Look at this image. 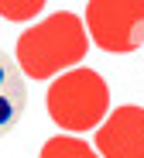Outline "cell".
<instances>
[{
  "mask_svg": "<svg viewBox=\"0 0 144 158\" xmlns=\"http://www.w3.org/2000/svg\"><path fill=\"white\" fill-rule=\"evenodd\" d=\"M86 52H89V38H86L82 17L72 10H55L45 21L24 28L14 48V65L21 69V76L31 79H51L59 72L76 69Z\"/></svg>",
  "mask_w": 144,
  "mask_h": 158,
  "instance_id": "6da1fadb",
  "label": "cell"
},
{
  "mask_svg": "<svg viewBox=\"0 0 144 158\" xmlns=\"http://www.w3.org/2000/svg\"><path fill=\"white\" fill-rule=\"evenodd\" d=\"M45 107H48V117L59 124L62 131L79 134V131L100 127V124L106 120L110 86L103 83V76H100L96 69L76 65V69L62 72V76L48 86Z\"/></svg>",
  "mask_w": 144,
  "mask_h": 158,
  "instance_id": "7a4b0ae2",
  "label": "cell"
},
{
  "mask_svg": "<svg viewBox=\"0 0 144 158\" xmlns=\"http://www.w3.org/2000/svg\"><path fill=\"white\" fill-rule=\"evenodd\" d=\"M82 28L103 52H137L144 45V0H89Z\"/></svg>",
  "mask_w": 144,
  "mask_h": 158,
  "instance_id": "3957f363",
  "label": "cell"
},
{
  "mask_svg": "<svg viewBox=\"0 0 144 158\" xmlns=\"http://www.w3.org/2000/svg\"><path fill=\"white\" fill-rule=\"evenodd\" d=\"M93 151L100 158H144V107H117L96 127Z\"/></svg>",
  "mask_w": 144,
  "mask_h": 158,
  "instance_id": "277c9868",
  "label": "cell"
},
{
  "mask_svg": "<svg viewBox=\"0 0 144 158\" xmlns=\"http://www.w3.org/2000/svg\"><path fill=\"white\" fill-rule=\"evenodd\" d=\"M27 110V83L14 59L0 48V138H7Z\"/></svg>",
  "mask_w": 144,
  "mask_h": 158,
  "instance_id": "5b68a950",
  "label": "cell"
},
{
  "mask_svg": "<svg viewBox=\"0 0 144 158\" xmlns=\"http://www.w3.org/2000/svg\"><path fill=\"white\" fill-rule=\"evenodd\" d=\"M38 158H100L82 138H48Z\"/></svg>",
  "mask_w": 144,
  "mask_h": 158,
  "instance_id": "8992f818",
  "label": "cell"
},
{
  "mask_svg": "<svg viewBox=\"0 0 144 158\" xmlns=\"http://www.w3.org/2000/svg\"><path fill=\"white\" fill-rule=\"evenodd\" d=\"M41 10H45V0H21V4L0 0V17H7V21H31Z\"/></svg>",
  "mask_w": 144,
  "mask_h": 158,
  "instance_id": "52a82bcc",
  "label": "cell"
}]
</instances>
